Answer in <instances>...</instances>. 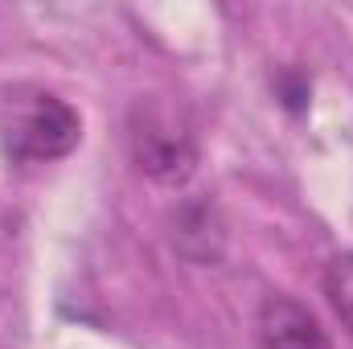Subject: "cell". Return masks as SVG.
Wrapping results in <instances>:
<instances>
[{"instance_id":"7a4b0ae2","label":"cell","mask_w":353,"mask_h":349,"mask_svg":"<svg viewBox=\"0 0 353 349\" xmlns=\"http://www.w3.org/2000/svg\"><path fill=\"white\" fill-rule=\"evenodd\" d=\"M128 152L144 177L161 185H185L201 161L197 123L189 107L165 94L136 99L128 111Z\"/></svg>"},{"instance_id":"277c9868","label":"cell","mask_w":353,"mask_h":349,"mask_svg":"<svg viewBox=\"0 0 353 349\" xmlns=\"http://www.w3.org/2000/svg\"><path fill=\"white\" fill-rule=\"evenodd\" d=\"M173 247L189 263H218L226 247V226L214 201H185L173 218Z\"/></svg>"},{"instance_id":"6da1fadb","label":"cell","mask_w":353,"mask_h":349,"mask_svg":"<svg viewBox=\"0 0 353 349\" xmlns=\"http://www.w3.org/2000/svg\"><path fill=\"white\" fill-rule=\"evenodd\" d=\"M83 140V115L37 83L0 87V157L8 165H54Z\"/></svg>"},{"instance_id":"5b68a950","label":"cell","mask_w":353,"mask_h":349,"mask_svg":"<svg viewBox=\"0 0 353 349\" xmlns=\"http://www.w3.org/2000/svg\"><path fill=\"white\" fill-rule=\"evenodd\" d=\"M321 292H325L329 308L337 312V321L345 325V333L353 337V251H345V255H333V259L325 263Z\"/></svg>"},{"instance_id":"3957f363","label":"cell","mask_w":353,"mask_h":349,"mask_svg":"<svg viewBox=\"0 0 353 349\" xmlns=\"http://www.w3.org/2000/svg\"><path fill=\"white\" fill-rule=\"evenodd\" d=\"M259 349H333L321 321L292 296H267L255 317Z\"/></svg>"}]
</instances>
